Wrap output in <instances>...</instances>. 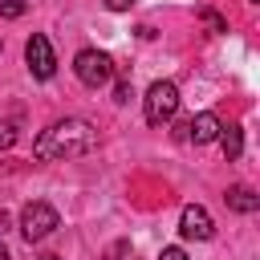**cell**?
Masks as SVG:
<instances>
[{
  "label": "cell",
  "mask_w": 260,
  "mask_h": 260,
  "mask_svg": "<svg viewBox=\"0 0 260 260\" xmlns=\"http://www.w3.org/2000/svg\"><path fill=\"white\" fill-rule=\"evenodd\" d=\"M98 146V130L85 122V118H65V122H53L49 130L37 134L32 142V154L41 162H53V158H77V154H89Z\"/></svg>",
  "instance_id": "1"
},
{
  "label": "cell",
  "mask_w": 260,
  "mask_h": 260,
  "mask_svg": "<svg viewBox=\"0 0 260 260\" xmlns=\"http://www.w3.org/2000/svg\"><path fill=\"white\" fill-rule=\"evenodd\" d=\"M142 114H146L150 126L171 122V118L179 114V85H175V81H154V85L146 89V98H142Z\"/></svg>",
  "instance_id": "2"
},
{
  "label": "cell",
  "mask_w": 260,
  "mask_h": 260,
  "mask_svg": "<svg viewBox=\"0 0 260 260\" xmlns=\"http://www.w3.org/2000/svg\"><path fill=\"white\" fill-rule=\"evenodd\" d=\"M73 73H77V81H81V85L102 89V85L114 77V57H110V53H102V49H81V53L73 57Z\"/></svg>",
  "instance_id": "3"
},
{
  "label": "cell",
  "mask_w": 260,
  "mask_h": 260,
  "mask_svg": "<svg viewBox=\"0 0 260 260\" xmlns=\"http://www.w3.org/2000/svg\"><path fill=\"white\" fill-rule=\"evenodd\" d=\"M24 65H28V73H32L37 81H49V77L57 73V57H53V45H49V37L32 32V37L24 41Z\"/></svg>",
  "instance_id": "4"
},
{
  "label": "cell",
  "mask_w": 260,
  "mask_h": 260,
  "mask_svg": "<svg viewBox=\"0 0 260 260\" xmlns=\"http://www.w3.org/2000/svg\"><path fill=\"white\" fill-rule=\"evenodd\" d=\"M61 219H57V211L49 207V203H28L24 211H20V236L28 240V244H37V240H45V236H53V228H57Z\"/></svg>",
  "instance_id": "5"
},
{
  "label": "cell",
  "mask_w": 260,
  "mask_h": 260,
  "mask_svg": "<svg viewBox=\"0 0 260 260\" xmlns=\"http://www.w3.org/2000/svg\"><path fill=\"white\" fill-rule=\"evenodd\" d=\"M179 236H183V240H211V236H215V223H211L207 207L187 203L183 215H179Z\"/></svg>",
  "instance_id": "6"
},
{
  "label": "cell",
  "mask_w": 260,
  "mask_h": 260,
  "mask_svg": "<svg viewBox=\"0 0 260 260\" xmlns=\"http://www.w3.org/2000/svg\"><path fill=\"white\" fill-rule=\"evenodd\" d=\"M219 118L211 114V110H203V114H195L191 122H187V142H195V146H207V142H215L219 138Z\"/></svg>",
  "instance_id": "7"
},
{
  "label": "cell",
  "mask_w": 260,
  "mask_h": 260,
  "mask_svg": "<svg viewBox=\"0 0 260 260\" xmlns=\"http://www.w3.org/2000/svg\"><path fill=\"white\" fill-rule=\"evenodd\" d=\"M223 203H228L232 211H240V215H252V211L260 207V195H256L248 183H232L228 195H223Z\"/></svg>",
  "instance_id": "8"
},
{
  "label": "cell",
  "mask_w": 260,
  "mask_h": 260,
  "mask_svg": "<svg viewBox=\"0 0 260 260\" xmlns=\"http://www.w3.org/2000/svg\"><path fill=\"white\" fill-rule=\"evenodd\" d=\"M215 142L223 146L228 162H236V158L244 154V130H240V126H219V138H215Z\"/></svg>",
  "instance_id": "9"
},
{
  "label": "cell",
  "mask_w": 260,
  "mask_h": 260,
  "mask_svg": "<svg viewBox=\"0 0 260 260\" xmlns=\"http://www.w3.org/2000/svg\"><path fill=\"white\" fill-rule=\"evenodd\" d=\"M199 20H203V24L211 28V32H228V20H223V16L215 12V8H203V12H199Z\"/></svg>",
  "instance_id": "10"
},
{
  "label": "cell",
  "mask_w": 260,
  "mask_h": 260,
  "mask_svg": "<svg viewBox=\"0 0 260 260\" xmlns=\"http://www.w3.org/2000/svg\"><path fill=\"white\" fill-rule=\"evenodd\" d=\"M24 8H28L24 0H0V16H4V20H20Z\"/></svg>",
  "instance_id": "11"
},
{
  "label": "cell",
  "mask_w": 260,
  "mask_h": 260,
  "mask_svg": "<svg viewBox=\"0 0 260 260\" xmlns=\"http://www.w3.org/2000/svg\"><path fill=\"white\" fill-rule=\"evenodd\" d=\"M16 142V122H0V150H8Z\"/></svg>",
  "instance_id": "12"
},
{
  "label": "cell",
  "mask_w": 260,
  "mask_h": 260,
  "mask_svg": "<svg viewBox=\"0 0 260 260\" xmlns=\"http://www.w3.org/2000/svg\"><path fill=\"white\" fill-rule=\"evenodd\" d=\"M114 102H130V81H118L114 85Z\"/></svg>",
  "instance_id": "13"
},
{
  "label": "cell",
  "mask_w": 260,
  "mask_h": 260,
  "mask_svg": "<svg viewBox=\"0 0 260 260\" xmlns=\"http://www.w3.org/2000/svg\"><path fill=\"white\" fill-rule=\"evenodd\" d=\"M158 260H187V252H183V248H162Z\"/></svg>",
  "instance_id": "14"
},
{
  "label": "cell",
  "mask_w": 260,
  "mask_h": 260,
  "mask_svg": "<svg viewBox=\"0 0 260 260\" xmlns=\"http://www.w3.org/2000/svg\"><path fill=\"white\" fill-rule=\"evenodd\" d=\"M106 8L110 12H126V8H134V0H106Z\"/></svg>",
  "instance_id": "15"
},
{
  "label": "cell",
  "mask_w": 260,
  "mask_h": 260,
  "mask_svg": "<svg viewBox=\"0 0 260 260\" xmlns=\"http://www.w3.org/2000/svg\"><path fill=\"white\" fill-rule=\"evenodd\" d=\"M4 232H8V215L0 211V236H4Z\"/></svg>",
  "instance_id": "16"
},
{
  "label": "cell",
  "mask_w": 260,
  "mask_h": 260,
  "mask_svg": "<svg viewBox=\"0 0 260 260\" xmlns=\"http://www.w3.org/2000/svg\"><path fill=\"white\" fill-rule=\"evenodd\" d=\"M0 260H12V256H8V248H4V244H0Z\"/></svg>",
  "instance_id": "17"
},
{
  "label": "cell",
  "mask_w": 260,
  "mask_h": 260,
  "mask_svg": "<svg viewBox=\"0 0 260 260\" xmlns=\"http://www.w3.org/2000/svg\"><path fill=\"white\" fill-rule=\"evenodd\" d=\"M37 260H61V256H37Z\"/></svg>",
  "instance_id": "18"
}]
</instances>
